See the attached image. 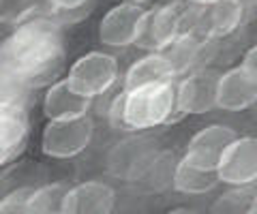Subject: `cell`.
Segmentation results:
<instances>
[{
	"label": "cell",
	"instance_id": "obj_6",
	"mask_svg": "<svg viewBox=\"0 0 257 214\" xmlns=\"http://www.w3.org/2000/svg\"><path fill=\"white\" fill-rule=\"evenodd\" d=\"M182 22H184V11L178 5H165L150 13L144 11L133 43L161 52V50H165L174 39L180 37Z\"/></svg>",
	"mask_w": 257,
	"mask_h": 214
},
{
	"label": "cell",
	"instance_id": "obj_5",
	"mask_svg": "<svg viewBox=\"0 0 257 214\" xmlns=\"http://www.w3.org/2000/svg\"><path fill=\"white\" fill-rule=\"evenodd\" d=\"M216 180L234 186H251L257 178V154L253 137H234L214 167Z\"/></svg>",
	"mask_w": 257,
	"mask_h": 214
},
{
	"label": "cell",
	"instance_id": "obj_1",
	"mask_svg": "<svg viewBox=\"0 0 257 214\" xmlns=\"http://www.w3.org/2000/svg\"><path fill=\"white\" fill-rule=\"evenodd\" d=\"M62 39L58 28L47 20H30L13 30L0 47V69L22 84H39L60 65Z\"/></svg>",
	"mask_w": 257,
	"mask_h": 214
},
{
	"label": "cell",
	"instance_id": "obj_19",
	"mask_svg": "<svg viewBox=\"0 0 257 214\" xmlns=\"http://www.w3.org/2000/svg\"><path fill=\"white\" fill-rule=\"evenodd\" d=\"M32 188H22L18 193H11L5 197V201L0 203V210L5 212H26V203H28V197H30Z\"/></svg>",
	"mask_w": 257,
	"mask_h": 214
},
{
	"label": "cell",
	"instance_id": "obj_9",
	"mask_svg": "<svg viewBox=\"0 0 257 214\" xmlns=\"http://www.w3.org/2000/svg\"><path fill=\"white\" fill-rule=\"evenodd\" d=\"M144 11L140 9V5H118L114 7L101 22V41L107 45H116V47H124L128 43L135 41L140 28V20H142Z\"/></svg>",
	"mask_w": 257,
	"mask_h": 214
},
{
	"label": "cell",
	"instance_id": "obj_17",
	"mask_svg": "<svg viewBox=\"0 0 257 214\" xmlns=\"http://www.w3.org/2000/svg\"><path fill=\"white\" fill-rule=\"evenodd\" d=\"M64 193L67 191H64L60 184H52V186L30 191L26 212H62Z\"/></svg>",
	"mask_w": 257,
	"mask_h": 214
},
{
	"label": "cell",
	"instance_id": "obj_20",
	"mask_svg": "<svg viewBox=\"0 0 257 214\" xmlns=\"http://www.w3.org/2000/svg\"><path fill=\"white\" fill-rule=\"evenodd\" d=\"M86 5V0H50V7L58 11H75V9H82Z\"/></svg>",
	"mask_w": 257,
	"mask_h": 214
},
{
	"label": "cell",
	"instance_id": "obj_22",
	"mask_svg": "<svg viewBox=\"0 0 257 214\" xmlns=\"http://www.w3.org/2000/svg\"><path fill=\"white\" fill-rule=\"evenodd\" d=\"M191 3H195V5H210V3H214V0H191Z\"/></svg>",
	"mask_w": 257,
	"mask_h": 214
},
{
	"label": "cell",
	"instance_id": "obj_14",
	"mask_svg": "<svg viewBox=\"0 0 257 214\" xmlns=\"http://www.w3.org/2000/svg\"><path fill=\"white\" fill-rule=\"evenodd\" d=\"M88 109V99L77 94L67 82H58L52 86L45 97V112L52 118H73L82 116Z\"/></svg>",
	"mask_w": 257,
	"mask_h": 214
},
{
	"label": "cell",
	"instance_id": "obj_4",
	"mask_svg": "<svg viewBox=\"0 0 257 214\" xmlns=\"http://www.w3.org/2000/svg\"><path fill=\"white\" fill-rule=\"evenodd\" d=\"M90 135L92 124L84 114L73 118H54L43 133V150L58 158L73 156L86 148Z\"/></svg>",
	"mask_w": 257,
	"mask_h": 214
},
{
	"label": "cell",
	"instance_id": "obj_18",
	"mask_svg": "<svg viewBox=\"0 0 257 214\" xmlns=\"http://www.w3.org/2000/svg\"><path fill=\"white\" fill-rule=\"evenodd\" d=\"M22 94L24 84L5 69H0V109H18Z\"/></svg>",
	"mask_w": 257,
	"mask_h": 214
},
{
	"label": "cell",
	"instance_id": "obj_12",
	"mask_svg": "<svg viewBox=\"0 0 257 214\" xmlns=\"http://www.w3.org/2000/svg\"><path fill=\"white\" fill-rule=\"evenodd\" d=\"M216 79L210 75H193L176 92V105L189 114H204L214 105Z\"/></svg>",
	"mask_w": 257,
	"mask_h": 214
},
{
	"label": "cell",
	"instance_id": "obj_13",
	"mask_svg": "<svg viewBox=\"0 0 257 214\" xmlns=\"http://www.w3.org/2000/svg\"><path fill=\"white\" fill-rule=\"evenodd\" d=\"M174 75V67L172 62L167 60V56L163 52L150 54V56L142 58L140 62L128 69L126 73V88H138V86H146V84H157V82H172Z\"/></svg>",
	"mask_w": 257,
	"mask_h": 214
},
{
	"label": "cell",
	"instance_id": "obj_11",
	"mask_svg": "<svg viewBox=\"0 0 257 214\" xmlns=\"http://www.w3.org/2000/svg\"><path fill=\"white\" fill-rule=\"evenodd\" d=\"M204 7L206 9L197 26H202V33L206 37H227L242 22V3L240 0H214Z\"/></svg>",
	"mask_w": 257,
	"mask_h": 214
},
{
	"label": "cell",
	"instance_id": "obj_8",
	"mask_svg": "<svg viewBox=\"0 0 257 214\" xmlns=\"http://www.w3.org/2000/svg\"><path fill=\"white\" fill-rule=\"evenodd\" d=\"M234 137H236V133L231 129H227V126H219V124L208 126V129L199 131L197 135L191 139L184 161L189 165H195V167L214 171L223 150L227 148V144Z\"/></svg>",
	"mask_w": 257,
	"mask_h": 214
},
{
	"label": "cell",
	"instance_id": "obj_16",
	"mask_svg": "<svg viewBox=\"0 0 257 214\" xmlns=\"http://www.w3.org/2000/svg\"><path fill=\"white\" fill-rule=\"evenodd\" d=\"M174 186L184 193H204L210 191L216 182V173L212 169H202L195 165H189L182 161L178 167L174 169Z\"/></svg>",
	"mask_w": 257,
	"mask_h": 214
},
{
	"label": "cell",
	"instance_id": "obj_3",
	"mask_svg": "<svg viewBox=\"0 0 257 214\" xmlns=\"http://www.w3.org/2000/svg\"><path fill=\"white\" fill-rule=\"evenodd\" d=\"M118 77L116 60L107 54L90 52L82 56L73 67H71L69 77L64 79L77 94L90 99L96 94H103Z\"/></svg>",
	"mask_w": 257,
	"mask_h": 214
},
{
	"label": "cell",
	"instance_id": "obj_7",
	"mask_svg": "<svg viewBox=\"0 0 257 214\" xmlns=\"http://www.w3.org/2000/svg\"><path fill=\"white\" fill-rule=\"evenodd\" d=\"M257 94V75L246 73L242 67H238L221 79H216L214 88V105H219L229 112H240L255 103Z\"/></svg>",
	"mask_w": 257,
	"mask_h": 214
},
{
	"label": "cell",
	"instance_id": "obj_2",
	"mask_svg": "<svg viewBox=\"0 0 257 214\" xmlns=\"http://www.w3.org/2000/svg\"><path fill=\"white\" fill-rule=\"evenodd\" d=\"M176 107L172 82H157L124 90L118 99L116 116L124 129H152L163 124Z\"/></svg>",
	"mask_w": 257,
	"mask_h": 214
},
{
	"label": "cell",
	"instance_id": "obj_23",
	"mask_svg": "<svg viewBox=\"0 0 257 214\" xmlns=\"http://www.w3.org/2000/svg\"><path fill=\"white\" fill-rule=\"evenodd\" d=\"M126 3H131V5H144V3H150V0H126Z\"/></svg>",
	"mask_w": 257,
	"mask_h": 214
},
{
	"label": "cell",
	"instance_id": "obj_10",
	"mask_svg": "<svg viewBox=\"0 0 257 214\" xmlns=\"http://www.w3.org/2000/svg\"><path fill=\"white\" fill-rule=\"evenodd\" d=\"M114 199H116V195L107 184L86 182V184H79L64 193L62 212H75V214L109 212L114 208Z\"/></svg>",
	"mask_w": 257,
	"mask_h": 214
},
{
	"label": "cell",
	"instance_id": "obj_15",
	"mask_svg": "<svg viewBox=\"0 0 257 214\" xmlns=\"http://www.w3.org/2000/svg\"><path fill=\"white\" fill-rule=\"evenodd\" d=\"M26 137V122L18 109H0V167L18 152Z\"/></svg>",
	"mask_w": 257,
	"mask_h": 214
},
{
	"label": "cell",
	"instance_id": "obj_21",
	"mask_svg": "<svg viewBox=\"0 0 257 214\" xmlns=\"http://www.w3.org/2000/svg\"><path fill=\"white\" fill-rule=\"evenodd\" d=\"M255 58H257V50L255 47H248V52L244 54V60H242V67L246 73H251V75H257V71H255Z\"/></svg>",
	"mask_w": 257,
	"mask_h": 214
}]
</instances>
